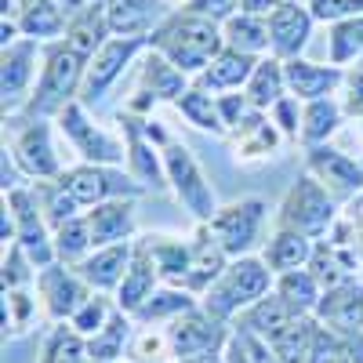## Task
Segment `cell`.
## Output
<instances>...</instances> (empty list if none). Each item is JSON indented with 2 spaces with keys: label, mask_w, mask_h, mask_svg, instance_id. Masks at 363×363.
I'll list each match as a JSON object with an SVG mask.
<instances>
[{
  "label": "cell",
  "mask_w": 363,
  "mask_h": 363,
  "mask_svg": "<svg viewBox=\"0 0 363 363\" xmlns=\"http://www.w3.org/2000/svg\"><path fill=\"white\" fill-rule=\"evenodd\" d=\"M186 11L193 15H203V18H215V22H225L240 11V0H189Z\"/></svg>",
  "instance_id": "cell-51"
},
{
  "label": "cell",
  "mask_w": 363,
  "mask_h": 363,
  "mask_svg": "<svg viewBox=\"0 0 363 363\" xmlns=\"http://www.w3.org/2000/svg\"><path fill=\"white\" fill-rule=\"evenodd\" d=\"M316 330H320V320L313 313H301L269 338V349L284 363H306L309 352H313V342H316Z\"/></svg>",
  "instance_id": "cell-31"
},
{
  "label": "cell",
  "mask_w": 363,
  "mask_h": 363,
  "mask_svg": "<svg viewBox=\"0 0 363 363\" xmlns=\"http://www.w3.org/2000/svg\"><path fill=\"white\" fill-rule=\"evenodd\" d=\"M189 247H193V269H189V284H186V287H189L193 294H203V291L225 272V265H229L233 258L225 255V247L218 244V236L211 233L207 222H200L196 236L189 240Z\"/></svg>",
  "instance_id": "cell-27"
},
{
  "label": "cell",
  "mask_w": 363,
  "mask_h": 363,
  "mask_svg": "<svg viewBox=\"0 0 363 363\" xmlns=\"http://www.w3.org/2000/svg\"><path fill=\"white\" fill-rule=\"evenodd\" d=\"M145 131L160 145L164 153V167H167V186L178 196V203L189 211L196 222H211L218 215V196L211 189V182L203 174V167L196 164V157L189 153L186 142H178L174 135H167L157 120H145Z\"/></svg>",
  "instance_id": "cell-2"
},
{
  "label": "cell",
  "mask_w": 363,
  "mask_h": 363,
  "mask_svg": "<svg viewBox=\"0 0 363 363\" xmlns=\"http://www.w3.org/2000/svg\"><path fill=\"white\" fill-rule=\"evenodd\" d=\"M84 73H87V58L77 55L66 40H55L44 48V66H40V77H37V87H33V99L26 102V109L18 116H58L69 102L80 99V84H84Z\"/></svg>",
  "instance_id": "cell-4"
},
{
  "label": "cell",
  "mask_w": 363,
  "mask_h": 363,
  "mask_svg": "<svg viewBox=\"0 0 363 363\" xmlns=\"http://www.w3.org/2000/svg\"><path fill=\"white\" fill-rule=\"evenodd\" d=\"M171 15V0H106L113 37H153Z\"/></svg>",
  "instance_id": "cell-19"
},
{
  "label": "cell",
  "mask_w": 363,
  "mask_h": 363,
  "mask_svg": "<svg viewBox=\"0 0 363 363\" xmlns=\"http://www.w3.org/2000/svg\"><path fill=\"white\" fill-rule=\"evenodd\" d=\"M37 320V298L29 294V287H8L4 291V335L18 338L26 335Z\"/></svg>",
  "instance_id": "cell-43"
},
{
  "label": "cell",
  "mask_w": 363,
  "mask_h": 363,
  "mask_svg": "<svg viewBox=\"0 0 363 363\" xmlns=\"http://www.w3.org/2000/svg\"><path fill=\"white\" fill-rule=\"evenodd\" d=\"M55 4H62V8L69 11V18H73L77 11H84L87 4H99V0H55Z\"/></svg>",
  "instance_id": "cell-54"
},
{
  "label": "cell",
  "mask_w": 363,
  "mask_h": 363,
  "mask_svg": "<svg viewBox=\"0 0 363 363\" xmlns=\"http://www.w3.org/2000/svg\"><path fill=\"white\" fill-rule=\"evenodd\" d=\"M113 33H109V18H106V0H99V4H87L84 11H77L73 18H69V29H66V44L77 51V55H84L87 62L99 55V48L109 40Z\"/></svg>",
  "instance_id": "cell-28"
},
{
  "label": "cell",
  "mask_w": 363,
  "mask_h": 363,
  "mask_svg": "<svg viewBox=\"0 0 363 363\" xmlns=\"http://www.w3.org/2000/svg\"><path fill=\"white\" fill-rule=\"evenodd\" d=\"M193 363H225V349H218V352H207V356H200V359H193Z\"/></svg>",
  "instance_id": "cell-55"
},
{
  "label": "cell",
  "mask_w": 363,
  "mask_h": 363,
  "mask_svg": "<svg viewBox=\"0 0 363 363\" xmlns=\"http://www.w3.org/2000/svg\"><path fill=\"white\" fill-rule=\"evenodd\" d=\"M272 287H277V272L269 269V262L255 258V255H244V258H233L222 277L200 294V306L211 316L229 323L233 316L251 309L255 301H262Z\"/></svg>",
  "instance_id": "cell-3"
},
{
  "label": "cell",
  "mask_w": 363,
  "mask_h": 363,
  "mask_svg": "<svg viewBox=\"0 0 363 363\" xmlns=\"http://www.w3.org/2000/svg\"><path fill=\"white\" fill-rule=\"evenodd\" d=\"M135 258V240L128 244H113V247H95L80 265L77 272L87 280L91 291H102V294H116L120 280L128 277V265Z\"/></svg>",
  "instance_id": "cell-21"
},
{
  "label": "cell",
  "mask_w": 363,
  "mask_h": 363,
  "mask_svg": "<svg viewBox=\"0 0 363 363\" xmlns=\"http://www.w3.org/2000/svg\"><path fill=\"white\" fill-rule=\"evenodd\" d=\"M284 73H287V95H294L298 102L330 99L349 80L342 66H316L309 58H291V62H284Z\"/></svg>",
  "instance_id": "cell-20"
},
{
  "label": "cell",
  "mask_w": 363,
  "mask_h": 363,
  "mask_svg": "<svg viewBox=\"0 0 363 363\" xmlns=\"http://www.w3.org/2000/svg\"><path fill=\"white\" fill-rule=\"evenodd\" d=\"M269 120L280 128V135L287 142H298L301 138V113H298V99L294 95H284L277 106L269 109Z\"/></svg>",
  "instance_id": "cell-49"
},
{
  "label": "cell",
  "mask_w": 363,
  "mask_h": 363,
  "mask_svg": "<svg viewBox=\"0 0 363 363\" xmlns=\"http://www.w3.org/2000/svg\"><path fill=\"white\" fill-rule=\"evenodd\" d=\"M58 182L69 189L80 207H99L106 200H138L145 189L131 178V171H120L109 164H77L58 174Z\"/></svg>",
  "instance_id": "cell-8"
},
{
  "label": "cell",
  "mask_w": 363,
  "mask_h": 363,
  "mask_svg": "<svg viewBox=\"0 0 363 363\" xmlns=\"http://www.w3.org/2000/svg\"><path fill=\"white\" fill-rule=\"evenodd\" d=\"M149 48L160 51L167 62L178 66L186 77H200L225 51V33H222V22L178 8L157 33L149 37Z\"/></svg>",
  "instance_id": "cell-1"
},
{
  "label": "cell",
  "mask_w": 363,
  "mask_h": 363,
  "mask_svg": "<svg viewBox=\"0 0 363 363\" xmlns=\"http://www.w3.org/2000/svg\"><path fill=\"white\" fill-rule=\"evenodd\" d=\"M229 323L218 320V316H211L203 306L189 309V313H182L178 320L167 323V342H171V352L178 363H186V359H200L207 352H218L225 349L229 342Z\"/></svg>",
  "instance_id": "cell-11"
},
{
  "label": "cell",
  "mask_w": 363,
  "mask_h": 363,
  "mask_svg": "<svg viewBox=\"0 0 363 363\" xmlns=\"http://www.w3.org/2000/svg\"><path fill=\"white\" fill-rule=\"evenodd\" d=\"M313 251H316V240L298 233V229H277V236L269 240V251H265V262L269 269L284 277V272H294V269H309L313 262Z\"/></svg>",
  "instance_id": "cell-29"
},
{
  "label": "cell",
  "mask_w": 363,
  "mask_h": 363,
  "mask_svg": "<svg viewBox=\"0 0 363 363\" xmlns=\"http://www.w3.org/2000/svg\"><path fill=\"white\" fill-rule=\"evenodd\" d=\"M18 4H22V8H26V4H29V0H18Z\"/></svg>",
  "instance_id": "cell-56"
},
{
  "label": "cell",
  "mask_w": 363,
  "mask_h": 363,
  "mask_svg": "<svg viewBox=\"0 0 363 363\" xmlns=\"http://www.w3.org/2000/svg\"><path fill=\"white\" fill-rule=\"evenodd\" d=\"M37 265L18 244H4V265H0V280H4V291L8 287H33L37 284Z\"/></svg>",
  "instance_id": "cell-46"
},
{
  "label": "cell",
  "mask_w": 363,
  "mask_h": 363,
  "mask_svg": "<svg viewBox=\"0 0 363 363\" xmlns=\"http://www.w3.org/2000/svg\"><path fill=\"white\" fill-rule=\"evenodd\" d=\"M306 167L335 196H356V193H363V160H352L349 153L335 149L330 142L306 149Z\"/></svg>",
  "instance_id": "cell-18"
},
{
  "label": "cell",
  "mask_w": 363,
  "mask_h": 363,
  "mask_svg": "<svg viewBox=\"0 0 363 363\" xmlns=\"http://www.w3.org/2000/svg\"><path fill=\"white\" fill-rule=\"evenodd\" d=\"M309 11H313L316 22L338 26L345 18H359L363 15V0H309Z\"/></svg>",
  "instance_id": "cell-48"
},
{
  "label": "cell",
  "mask_w": 363,
  "mask_h": 363,
  "mask_svg": "<svg viewBox=\"0 0 363 363\" xmlns=\"http://www.w3.org/2000/svg\"><path fill=\"white\" fill-rule=\"evenodd\" d=\"M218 106H222V116H225V128H229V135L244 124V120L255 113V106H251V99L244 95V91H229V95H218Z\"/></svg>",
  "instance_id": "cell-50"
},
{
  "label": "cell",
  "mask_w": 363,
  "mask_h": 363,
  "mask_svg": "<svg viewBox=\"0 0 363 363\" xmlns=\"http://www.w3.org/2000/svg\"><path fill=\"white\" fill-rule=\"evenodd\" d=\"M244 95H247L251 106L262 109V113H269L272 106L287 95V73H284V62H280L277 55L258 58V66H255V73H251V80H247V87H244Z\"/></svg>",
  "instance_id": "cell-33"
},
{
  "label": "cell",
  "mask_w": 363,
  "mask_h": 363,
  "mask_svg": "<svg viewBox=\"0 0 363 363\" xmlns=\"http://www.w3.org/2000/svg\"><path fill=\"white\" fill-rule=\"evenodd\" d=\"M225 363H255L251 359V352H247V345H244V338L236 335H229V342H225Z\"/></svg>",
  "instance_id": "cell-52"
},
{
  "label": "cell",
  "mask_w": 363,
  "mask_h": 363,
  "mask_svg": "<svg viewBox=\"0 0 363 363\" xmlns=\"http://www.w3.org/2000/svg\"><path fill=\"white\" fill-rule=\"evenodd\" d=\"M174 109L189 120L193 128H200V131H211V135H229V128H225V116H222V106H218V95H211V91H203V87H189L186 95H182L178 102H174Z\"/></svg>",
  "instance_id": "cell-36"
},
{
  "label": "cell",
  "mask_w": 363,
  "mask_h": 363,
  "mask_svg": "<svg viewBox=\"0 0 363 363\" xmlns=\"http://www.w3.org/2000/svg\"><path fill=\"white\" fill-rule=\"evenodd\" d=\"M55 124H58V131L66 135V142L77 149V157L84 164H109V167L128 164V142L109 135L106 128H99L95 120L87 116V106L80 99L69 102L62 113H58Z\"/></svg>",
  "instance_id": "cell-7"
},
{
  "label": "cell",
  "mask_w": 363,
  "mask_h": 363,
  "mask_svg": "<svg viewBox=\"0 0 363 363\" xmlns=\"http://www.w3.org/2000/svg\"><path fill=\"white\" fill-rule=\"evenodd\" d=\"M37 294H40V306L48 313V320L55 323H69L77 316V309L95 294L87 287V280L77 272V265L66 262H55L48 269L37 272Z\"/></svg>",
  "instance_id": "cell-13"
},
{
  "label": "cell",
  "mask_w": 363,
  "mask_h": 363,
  "mask_svg": "<svg viewBox=\"0 0 363 363\" xmlns=\"http://www.w3.org/2000/svg\"><path fill=\"white\" fill-rule=\"evenodd\" d=\"M272 291H277L294 313H313V316H316V306L323 298V284L313 277V269L284 272V277H277V287H272Z\"/></svg>",
  "instance_id": "cell-39"
},
{
  "label": "cell",
  "mask_w": 363,
  "mask_h": 363,
  "mask_svg": "<svg viewBox=\"0 0 363 363\" xmlns=\"http://www.w3.org/2000/svg\"><path fill=\"white\" fill-rule=\"evenodd\" d=\"M138 244L149 251L157 272H160V284L171 287H186L189 284V269H193V247L189 240H178V236H142ZM189 291V287H186Z\"/></svg>",
  "instance_id": "cell-25"
},
{
  "label": "cell",
  "mask_w": 363,
  "mask_h": 363,
  "mask_svg": "<svg viewBox=\"0 0 363 363\" xmlns=\"http://www.w3.org/2000/svg\"><path fill=\"white\" fill-rule=\"evenodd\" d=\"M316 320L342 330V335H352V330L363 327V284L345 280L338 287H327L320 306H316Z\"/></svg>",
  "instance_id": "cell-24"
},
{
  "label": "cell",
  "mask_w": 363,
  "mask_h": 363,
  "mask_svg": "<svg viewBox=\"0 0 363 363\" xmlns=\"http://www.w3.org/2000/svg\"><path fill=\"white\" fill-rule=\"evenodd\" d=\"M91 251H95V244H91V225H87L84 215L55 225V255H58V262L80 265Z\"/></svg>",
  "instance_id": "cell-40"
},
{
  "label": "cell",
  "mask_w": 363,
  "mask_h": 363,
  "mask_svg": "<svg viewBox=\"0 0 363 363\" xmlns=\"http://www.w3.org/2000/svg\"><path fill=\"white\" fill-rule=\"evenodd\" d=\"M298 4H309V0H298Z\"/></svg>",
  "instance_id": "cell-57"
},
{
  "label": "cell",
  "mask_w": 363,
  "mask_h": 363,
  "mask_svg": "<svg viewBox=\"0 0 363 363\" xmlns=\"http://www.w3.org/2000/svg\"><path fill=\"white\" fill-rule=\"evenodd\" d=\"M327 58H330V66H349L356 58H363V15L330 26Z\"/></svg>",
  "instance_id": "cell-41"
},
{
  "label": "cell",
  "mask_w": 363,
  "mask_h": 363,
  "mask_svg": "<svg viewBox=\"0 0 363 363\" xmlns=\"http://www.w3.org/2000/svg\"><path fill=\"white\" fill-rule=\"evenodd\" d=\"M4 207L11 211V222H15V240L29 258H33L37 269H48L58 262L55 255V229L48 225L44 211H40V200H37V189L33 186H15L4 193Z\"/></svg>",
  "instance_id": "cell-6"
},
{
  "label": "cell",
  "mask_w": 363,
  "mask_h": 363,
  "mask_svg": "<svg viewBox=\"0 0 363 363\" xmlns=\"http://www.w3.org/2000/svg\"><path fill=\"white\" fill-rule=\"evenodd\" d=\"M135 316H128V313H113V320L99 330L95 338H87V352H91V359L95 363H120L128 356V349H131V338H135Z\"/></svg>",
  "instance_id": "cell-35"
},
{
  "label": "cell",
  "mask_w": 363,
  "mask_h": 363,
  "mask_svg": "<svg viewBox=\"0 0 363 363\" xmlns=\"http://www.w3.org/2000/svg\"><path fill=\"white\" fill-rule=\"evenodd\" d=\"M265 218H269V203L251 196V200H236L229 207H218V215L211 218V233L218 236V244L225 247L229 258H244L258 247L262 240V229H265Z\"/></svg>",
  "instance_id": "cell-10"
},
{
  "label": "cell",
  "mask_w": 363,
  "mask_h": 363,
  "mask_svg": "<svg viewBox=\"0 0 363 363\" xmlns=\"http://www.w3.org/2000/svg\"><path fill=\"white\" fill-rule=\"evenodd\" d=\"M196 306H200V294H193V291H186V287L164 284V287H157V294L135 313V320H138L142 327H157V323L178 320L182 313H189V309H196Z\"/></svg>",
  "instance_id": "cell-34"
},
{
  "label": "cell",
  "mask_w": 363,
  "mask_h": 363,
  "mask_svg": "<svg viewBox=\"0 0 363 363\" xmlns=\"http://www.w3.org/2000/svg\"><path fill=\"white\" fill-rule=\"evenodd\" d=\"M294 316H301V313H294V309L287 306V301H284L277 291H269L262 301H255L251 309L240 313L233 327H240V330H247V335H258V338H265V342H269V338L277 335L280 327H287Z\"/></svg>",
  "instance_id": "cell-30"
},
{
  "label": "cell",
  "mask_w": 363,
  "mask_h": 363,
  "mask_svg": "<svg viewBox=\"0 0 363 363\" xmlns=\"http://www.w3.org/2000/svg\"><path fill=\"white\" fill-rule=\"evenodd\" d=\"M149 48V37H109L99 55L87 62V73H84V84H80V102L91 109L106 91L124 77V69L138 58V51Z\"/></svg>",
  "instance_id": "cell-12"
},
{
  "label": "cell",
  "mask_w": 363,
  "mask_h": 363,
  "mask_svg": "<svg viewBox=\"0 0 363 363\" xmlns=\"http://www.w3.org/2000/svg\"><path fill=\"white\" fill-rule=\"evenodd\" d=\"M167 356L174 359L171 342H167V330H153V327L135 330L131 349H128V359H135V363H164Z\"/></svg>",
  "instance_id": "cell-47"
},
{
  "label": "cell",
  "mask_w": 363,
  "mask_h": 363,
  "mask_svg": "<svg viewBox=\"0 0 363 363\" xmlns=\"http://www.w3.org/2000/svg\"><path fill=\"white\" fill-rule=\"evenodd\" d=\"M11 164L37 182H55L62 174V160L55 149V131L51 120L44 116H22V124L11 131Z\"/></svg>",
  "instance_id": "cell-9"
},
{
  "label": "cell",
  "mask_w": 363,
  "mask_h": 363,
  "mask_svg": "<svg viewBox=\"0 0 363 363\" xmlns=\"http://www.w3.org/2000/svg\"><path fill=\"white\" fill-rule=\"evenodd\" d=\"M84 359H91L87 338H80L73 327H55L40 352V363H84Z\"/></svg>",
  "instance_id": "cell-44"
},
{
  "label": "cell",
  "mask_w": 363,
  "mask_h": 363,
  "mask_svg": "<svg viewBox=\"0 0 363 363\" xmlns=\"http://www.w3.org/2000/svg\"><path fill=\"white\" fill-rule=\"evenodd\" d=\"M84 218L91 225V244L95 247L128 244L135 236V200H106L99 207H87Z\"/></svg>",
  "instance_id": "cell-22"
},
{
  "label": "cell",
  "mask_w": 363,
  "mask_h": 363,
  "mask_svg": "<svg viewBox=\"0 0 363 363\" xmlns=\"http://www.w3.org/2000/svg\"><path fill=\"white\" fill-rule=\"evenodd\" d=\"M258 66V55H244L236 48H225L215 62H211L200 77H196V87L211 91V95H229V91H244L251 73Z\"/></svg>",
  "instance_id": "cell-26"
},
{
  "label": "cell",
  "mask_w": 363,
  "mask_h": 363,
  "mask_svg": "<svg viewBox=\"0 0 363 363\" xmlns=\"http://www.w3.org/2000/svg\"><path fill=\"white\" fill-rule=\"evenodd\" d=\"M280 225L284 229H298L313 240L327 236L338 225V203L335 193H330L316 174H298L294 186L287 189L284 203H280Z\"/></svg>",
  "instance_id": "cell-5"
},
{
  "label": "cell",
  "mask_w": 363,
  "mask_h": 363,
  "mask_svg": "<svg viewBox=\"0 0 363 363\" xmlns=\"http://www.w3.org/2000/svg\"><path fill=\"white\" fill-rule=\"evenodd\" d=\"M113 313H116V301H109V294H102V291H95L84 306L77 309V316L69 320V327L77 330L80 338H95L99 330L113 320Z\"/></svg>",
  "instance_id": "cell-45"
},
{
  "label": "cell",
  "mask_w": 363,
  "mask_h": 363,
  "mask_svg": "<svg viewBox=\"0 0 363 363\" xmlns=\"http://www.w3.org/2000/svg\"><path fill=\"white\" fill-rule=\"evenodd\" d=\"M189 87L193 84H189L186 73H182L178 66H171L160 51L149 48L145 58H142V66H138V99L128 102V113L142 116L149 106H157V102H178Z\"/></svg>",
  "instance_id": "cell-16"
},
{
  "label": "cell",
  "mask_w": 363,
  "mask_h": 363,
  "mask_svg": "<svg viewBox=\"0 0 363 363\" xmlns=\"http://www.w3.org/2000/svg\"><path fill=\"white\" fill-rule=\"evenodd\" d=\"M313 11L309 4H298V0H284V4L269 15V55H277L280 62L301 58L309 37H313Z\"/></svg>",
  "instance_id": "cell-17"
},
{
  "label": "cell",
  "mask_w": 363,
  "mask_h": 363,
  "mask_svg": "<svg viewBox=\"0 0 363 363\" xmlns=\"http://www.w3.org/2000/svg\"><path fill=\"white\" fill-rule=\"evenodd\" d=\"M222 33H225V48H236L244 55H265L269 51V18H262V15L236 11L233 18L222 22Z\"/></svg>",
  "instance_id": "cell-37"
},
{
  "label": "cell",
  "mask_w": 363,
  "mask_h": 363,
  "mask_svg": "<svg viewBox=\"0 0 363 363\" xmlns=\"http://www.w3.org/2000/svg\"><path fill=\"white\" fill-rule=\"evenodd\" d=\"M157 287H160V272H157L153 258H149V251L135 240V258H131V265H128V277L120 280V287H116V294H113L116 309L128 313V316H135L145 301L157 294Z\"/></svg>",
  "instance_id": "cell-23"
},
{
  "label": "cell",
  "mask_w": 363,
  "mask_h": 363,
  "mask_svg": "<svg viewBox=\"0 0 363 363\" xmlns=\"http://www.w3.org/2000/svg\"><path fill=\"white\" fill-rule=\"evenodd\" d=\"M18 29H22V37H33V40L66 37L69 11L62 4H55V0H29L18 11Z\"/></svg>",
  "instance_id": "cell-32"
},
{
  "label": "cell",
  "mask_w": 363,
  "mask_h": 363,
  "mask_svg": "<svg viewBox=\"0 0 363 363\" xmlns=\"http://www.w3.org/2000/svg\"><path fill=\"white\" fill-rule=\"evenodd\" d=\"M37 44L40 40L22 37L4 48V58H0V106H4V116H18L26 102L33 99L37 51H40Z\"/></svg>",
  "instance_id": "cell-14"
},
{
  "label": "cell",
  "mask_w": 363,
  "mask_h": 363,
  "mask_svg": "<svg viewBox=\"0 0 363 363\" xmlns=\"http://www.w3.org/2000/svg\"><path fill=\"white\" fill-rule=\"evenodd\" d=\"M37 200H40V211H44V218H48V225L55 229V225H62V222H69V218H77V215H84V207L69 196V189L62 186V182H37Z\"/></svg>",
  "instance_id": "cell-42"
},
{
  "label": "cell",
  "mask_w": 363,
  "mask_h": 363,
  "mask_svg": "<svg viewBox=\"0 0 363 363\" xmlns=\"http://www.w3.org/2000/svg\"><path fill=\"white\" fill-rule=\"evenodd\" d=\"M342 128V106L335 102V95L330 99H316V102H306V109H301V145H323L330 135H335Z\"/></svg>",
  "instance_id": "cell-38"
},
{
  "label": "cell",
  "mask_w": 363,
  "mask_h": 363,
  "mask_svg": "<svg viewBox=\"0 0 363 363\" xmlns=\"http://www.w3.org/2000/svg\"><path fill=\"white\" fill-rule=\"evenodd\" d=\"M284 4V0H240V11H247V15H262L269 18L272 11H277Z\"/></svg>",
  "instance_id": "cell-53"
},
{
  "label": "cell",
  "mask_w": 363,
  "mask_h": 363,
  "mask_svg": "<svg viewBox=\"0 0 363 363\" xmlns=\"http://www.w3.org/2000/svg\"><path fill=\"white\" fill-rule=\"evenodd\" d=\"M120 128H124V142H128V171L138 186L149 193H160V189H171L167 186V167H164V153L160 145L149 138L145 131V120L135 116V113H120Z\"/></svg>",
  "instance_id": "cell-15"
}]
</instances>
